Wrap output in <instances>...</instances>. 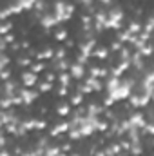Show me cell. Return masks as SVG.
Here are the masks:
<instances>
[{
    "label": "cell",
    "mask_w": 154,
    "mask_h": 156,
    "mask_svg": "<svg viewBox=\"0 0 154 156\" xmlns=\"http://www.w3.org/2000/svg\"><path fill=\"white\" fill-rule=\"evenodd\" d=\"M73 13H75V5H73V4H67V2H64V0H58V2L53 4V15L56 16L58 22H67V20H71Z\"/></svg>",
    "instance_id": "cell-1"
},
{
    "label": "cell",
    "mask_w": 154,
    "mask_h": 156,
    "mask_svg": "<svg viewBox=\"0 0 154 156\" xmlns=\"http://www.w3.org/2000/svg\"><path fill=\"white\" fill-rule=\"evenodd\" d=\"M121 20H123V11L120 7H113L107 13V20H105V29H120L121 27Z\"/></svg>",
    "instance_id": "cell-2"
},
{
    "label": "cell",
    "mask_w": 154,
    "mask_h": 156,
    "mask_svg": "<svg viewBox=\"0 0 154 156\" xmlns=\"http://www.w3.org/2000/svg\"><path fill=\"white\" fill-rule=\"evenodd\" d=\"M151 96H152V93H147V91L131 93V94H129V102H131L132 107H147L149 102H151Z\"/></svg>",
    "instance_id": "cell-3"
},
{
    "label": "cell",
    "mask_w": 154,
    "mask_h": 156,
    "mask_svg": "<svg viewBox=\"0 0 154 156\" xmlns=\"http://www.w3.org/2000/svg\"><path fill=\"white\" fill-rule=\"evenodd\" d=\"M18 94H20V98H22V105H31V104L38 98L40 93L33 91V89L24 87V89H18Z\"/></svg>",
    "instance_id": "cell-4"
},
{
    "label": "cell",
    "mask_w": 154,
    "mask_h": 156,
    "mask_svg": "<svg viewBox=\"0 0 154 156\" xmlns=\"http://www.w3.org/2000/svg\"><path fill=\"white\" fill-rule=\"evenodd\" d=\"M73 80H78V82H82L83 78H85V66L83 64H78V62H73L71 66H69V71H67Z\"/></svg>",
    "instance_id": "cell-5"
},
{
    "label": "cell",
    "mask_w": 154,
    "mask_h": 156,
    "mask_svg": "<svg viewBox=\"0 0 154 156\" xmlns=\"http://www.w3.org/2000/svg\"><path fill=\"white\" fill-rule=\"evenodd\" d=\"M20 80H22L24 87L31 89V87H35V85L38 83V75H35V73H31V71H24V73L20 75Z\"/></svg>",
    "instance_id": "cell-6"
},
{
    "label": "cell",
    "mask_w": 154,
    "mask_h": 156,
    "mask_svg": "<svg viewBox=\"0 0 154 156\" xmlns=\"http://www.w3.org/2000/svg\"><path fill=\"white\" fill-rule=\"evenodd\" d=\"M56 24H60V22L56 20V16H54L53 13H44V15H40V26H42V27L53 29Z\"/></svg>",
    "instance_id": "cell-7"
},
{
    "label": "cell",
    "mask_w": 154,
    "mask_h": 156,
    "mask_svg": "<svg viewBox=\"0 0 154 156\" xmlns=\"http://www.w3.org/2000/svg\"><path fill=\"white\" fill-rule=\"evenodd\" d=\"M69 129H71V122H58V123L51 129V134H49V136H53V138L62 136V134H65Z\"/></svg>",
    "instance_id": "cell-8"
},
{
    "label": "cell",
    "mask_w": 154,
    "mask_h": 156,
    "mask_svg": "<svg viewBox=\"0 0 154 156\" xmlns=\"http://www.w3.org/2000/svg\"><path fill=\"white\" fill-rule=\"evenodd\" d=\"M127 120H129L131 127H136V129H142V127L147 123V118L143 116V113H132Z\"/></svg>",
    "instance_id": "cell-9"
},
{
    "label": "cell",
    "mask_w": 154,
    "mask_h": 156,
    "mask_svg": "<svg viewBox=\"0 0 154 156\" xmlns=\"http://www.w3.org/2000/svg\"><path fill=\"white\" fill-rule=\"evenodd\" d=\"M96 47V40L94 38H89V40H85V42H82L80 44V51L78 53H82V55H85V56H89L91 58V53H93V49Z\"/></svg>",
    "instance_id": "cell-10"
},
{
    "label": "cell",
    "mask_w": 154,
    "mask_h": 156,
    "mask_svg": "<svg viewBox=\"0 0 154 156\" xmlns=\"http://www.w3.org/2000/svg\"><path fill=\"white\" fill-rule=\"evenodd\" d=\"M91 89H93V93H100L102 89H103V83H102V80L100 78H93V76H85L83 80Z\"/></svg>",
    "instance_id": "cell-11"
},
{
    "label": "cell",
    "mask_w": 154,
    "mask_h": 156,
    "mask_svg": "<svg viewBox=\"0 0 154 156\" xmlns=\"http://www.w3.org/2000/svg\"><path fill=\"white\" fill-rule=\"evenodd\" d=\"M53 55H54V49L53 47H44L42 51L37 53V60H42V62H47V60H53Z\"/></svg>",
    "instance_id": "cell-12"
},
{
    "label": "cell",
    "mask_w": 154,
    "mask_h": 156,
    "mask_svg": "<svg viewBox=\"0 0 154 156\" xmlns=\"http://www.w3.org/2000/svg\"><path fill=\"white\" fill-rule=\"evenodd\" d=\"M103 105H100V104H89V107L85 109V115L87 116H98V115H102L103 113Z\"/></svg>",
    "instance_id": "cell-13"
},
{
    "label": "cell",
    "mask_w": 154,
    "mask_h": 156,
    "mask_svg": "<svg viewBox=\"0 0 154 156\" xmlns=\"http://www.w3.org/2000/svg\"><path fill=\"white\" fill-rule=\"evenodd\" d=\"M91 56H94V58H98V60H105V58L109 56V49H107V47H94L93 53H91Z\"/></svg>",
    "instance_id": "cell-14"
},
{
    "label": "cell",
    "mask_w": 154,
    "mask_h": 156,
    "mask_svg": "<svg viewBox=\"0 0 154 156\" xmlns=\"http://www.w3.org/2000/svg\"><path fill=\"white\" fill-rule=\"evenodd\" d=\"M69 66H71V64H69V60H65V58H64V60H56V62H54V66H53V69H54V71H58V73H65V71H69Z\"/></svg>",
    "instance_id": "cell-15"
},
{
    "label": "cell",
    "mask_w": 154,
    "mask_h": 156,
    "mask_svg": "<svg viewBox=\"0 0 154 156\" xmlns=\"http://www.w3.org/2000/svg\"><path fill=\"white\" fill-rule=\"evenodd\" d=\"M56 115L62 118L69 116L71 115V104H67V102H64V104H60L58 107H56Z\"/></svg>",
    "instance_id": "cell-16"
},
{
    "label": "cell",
    "mask_w": 154,
    "mask_h": 156,
    "mask_svg": "<svg viewBox=\"0 0 154 156\" xmlns=\"http://www.w3.org/2000/svg\"><path fill=\"white\" fill-rule=\"evenodd\" d=\"M31 69V73H35V75H40L42 71H45V67H47V62H42V60H37V62H33L31 66H29Z\"/></svg>",
    "instance_id": "cell-17"
},
{
    "label": "cell",
    "mask_w": 154,
    "mask_h": 156,
    "mask_svg": "<svg viewBox=\"0 0 154 156\" xmlns=\"http://www.w3.org/2000/svg\"><path fill=\"white\" fill-rule=\"evenodd\" d=\"M56 80H58V83H60V85H64V87H69V85H71V80H73V78H71V75H69V73L65 71V73H58Z\"/></svg>",
    "instance_id": "cell-18"
},
{
    "label": "cell",
    "mask_w": 154,
    "mask_h": 156,
    "mask_svg": "<svg viewBox=\"0 0 154 156\" xmlns=\"http://www.w3.org/2000/svg\"><path fill=\"white\" fill-rule=\"evenodd\" d=\"M142 29H143V27H142V22H138V20H131L129 26H127V31H131L132 35H138Z\"/></svg>",
    "instance_id": "cell-19"
},
{
    "label": "cell",
    "mask_w": 154,
    "mask_h": 156,
    "mask_svg": "<svg viewBox=\"0 0 154 156\" xmlns=\"http://www.w3.org/2000/svg\"><path fill=\"white\" fill-rule=\"evenodd\" d=\"M132 38H134V35L131 33V31H121L120 35H118V42H121V44H131L132 42Z\"/></svg>",
    "instance_id": "cell-20"
},
{
    "label": "cell",
    "mask_w": 154,
    "mask_h": 156,
    "mask_svg": "<svg viewBox=\"0 0 154 156\" xmlns=\"http://www.w3.org/2000/svg\"><path fill=\"white\" fill-rule=\"evenodd\" d=\"M11 29H13V24H11L9 20H2V22H0V37L11 33Z\"/></svg>",
    "instance_id": "cell-21"
},
{
    "label": "cell",
    "mask_w": 154,
    "mask_h": 156,
    "mask_svg": "<svg viewBox=\"0 0 154 156\" xmlns=\"http://www.w3.org/2000/svg\"><path fill=\"white\" fill-rule=\"evenodd\" d=\"M129 153L132 156H142L143 154V145L138 142V144H131V149H129Z\"/></svg>",
    "instance_id": "cell-22"
},
{
    "label": "cell",
    "mask_w": 154,
    "mask_h": 156,
    "mask_svg": "<svg viewBox=\"0 0 154 156\" xmlns=\"http://www.w3.org/2000/svg\"><path fill=\"white\" fill-rule=\"evenodd\" d=\"M71 105H75V107H78V105H82L83 104V94L82 93H73V96H71V102H69Z\"/></svg>",
    "instance_id": "cell-23"
},
{
    "label": "cell",
    "mask_w": 154,
    "mask_h": 156,
    "mask_svg": "<svg viewBox=\"0 0 154 156\" xmlns=\"http://www.w3.org/2000/svg\"><path fill=\"white\" fill-rule=\"evenodd\" d=\"M65 56H67V49H64V47H58V49H54L53 62H56V60H64Z\"/></svg>",
    "instance_id": "cell-24"
},
{
    "label": "cell",
    "mask_w": 154,
    "mask_h": 156,
    "mask_svg": "<svg viewBox=\"0 0 154 156\" xmlns=\"http://www.w3.org/2000/svg\"><path fill=\"white\" fill-rule=\"evenodd\" d=\"M11 107H13L11 98H9V96H2V98H0V109H2V111H9Z\"/></svg>",
    "instance_id": "cell-25"
},
{
    "label": "cell",
    "mask_w": 154,
    "mask_h": 156,
    "mask_svg": "<svg viewBox=\"0 0 154 156\" xmlns=\"http://www.w3.org/2000/svg\"><path fill=\"white\" fill-rule=\"evenodd\" d=\"M60 153V145H47L44 149V156H56Z\"/></svg>",
    "instance_id": "cell-26"
},
{
    "label": "cell",
    "mask_w": 154,
    "mask_h": 156,
    "mask_svg": "<svg viewBox=\"0 0 154 156\" xmlns=\"http://www.w3.org/2000/svg\"><path fill=\"white\" fill-rule=\"evenodd\" d=\"M33 9H35L38 15H44V11L47 9V2H45V0H37L35 5H33Z\"/></svg>",
    "instance_id": "cell-27"
},
{
    "label": "cell",
    "mask_w": 154,
    "mask_h": 156,
    "mask_svg": "<svg viewBox=\"0 0 154 156\" xmlns=\"http://www.w3.org/2000/svg\"><path fill=\"white\" fill-rule=\"evenodd\" d=\"M118 55H120V60H131V56H132V53H131V49H129L127 45H123V47L118 51Z\"/></svg>",
    "instance_id": "cell-28"
},
{
    "label": "cell",
    "mask_w": 154,
    "mask_h": 156,
    "mask_svg": "<svg viewBox=\"0 0 154 156\" xmlns=\"http://www.w3.org/2000/svg\"><path fill=\"white\" fill-rule=\"evenodd\" d=\"M109 120H102V118H98V123H96V131H100V133H107V129H109Z\"/></svg>",
    "instance_id": "cell-29"
},
{
    "label": "cell",
    "mask_w": 154,
    "mask_h": 156,
    "mask_svg": "<svg viewBox=\"0 0 154 156\" xmlns=\"http://www.w3.org/2000/svg\"><path fill=\"white\" fill-rule=\"evenodd\" d=\"M16 2L22 7V11H29V9H33V5H35L37 0H16Z\"/></svg>",
    "instance_id": "cell-30"
},
{
    "label": "cell",
    "mask_w": 154,
    "mask_h": 156,
    "mask_svg": "<svg viewBox=\"0 0 154 156\" xmlns=\"http://www.w3.org/2000/svg\"><path fill=\"white\" fill-rule=\"evenodd\" d=\"M67 38H69L67 29H58V31L54 33V40H58V42H65Z\"/></svg>",
    "instance_id": "cell-31"
},
{
    "label": "cell",
    "mask_w": 154,
    "mask_h": 156,
    "mask_svg": "<svg viewBox=\"0 0 154 156\" xmlns=\"http://www.w3.org/2000/svg\"><path fill=\"white\" fill-rule=\"evenodd\" d=\"M67 136H69L71 140H82V138H83L82 133L78 131V127H71V129L67 131Z\"/></svg>",
    "instance_id": "cell-32"
},
{
    "label": "cell",
    "mask_w": 154,
    "mask_h": 156,
    "mask_svg": "<svg viewBox=\"0 0 154 156\" xmlns=\"http://www.w3.org/2000/svg\"><path fill=\"white\" fill-rule=\"evenodd\" d=\"M7 11H9L11 15H20V13H22V7L18 5V2H13V4L7 5Z\"/></svg>",
    "instance_id": "cell-33"
},
{
    "label": "cell",
    "mask_w": 154,
    "mask_h": 156,
    "mask_svg": "<svg viewBox=\"0 0 154 156\" xmlns=\"http://www.w3.org/2000/svg\"><path fill=\"white\" fill-rule=\"evenodd\" d=\"M16 64H18V67H24V69H26V67H29L33 62H31V58H29V56H20V58L16 60Z\"/></svg>",
    "instance_id": "cell-34"
},
{
    "label": "cell",
    "mask_w": 154,
    "mask_h": 156,
    "mask_svg": "<svg viewBox=\"0 0 154 156\" xmlns=\"http://www.w3.org/2000/svg\"><path fill=\"white\" fill-rule=\"evenodd\" d=\"M38 93H49L53 89V83H47V82H38Z\"/></svg>",
    "instance_id": "cell-35"
},
{
    "label": "cell",
    "mask_w": 154,
    "mask_h": 156,
    "mask_svg": "<svg viewBox=\"0 0 154 156\" xmlns=\"http://www.w3.org/2000/svg\"><path fill=\"white\" fill-rule=\"evenodd\" d=\"M138 53H140L142 56H149V55L152 53V45H151V44L147 42V44H145V45H143L142 49H138Z\"/></svg>",
    "instance_id": "cell-36"
},
{
    "label": "cell",
    "mask_w": 154,
    "mask_h": 156,
    "mask_svg": "<svg viewBox=\"0 0 154 156\" xmlns=\"http://www.w3.org/2000/svg\"><path fill=\"white\" fill-rule=\"evenodd\" d=\"M11 75H13V71L5 67V69H2V71H0V80H2V82H5V80H9V78H11Z\"/></svg>",
    "instance_id": "cell-37"
},
{
    "label": "cell",
    "mask_w": 154,
    "mask_h": 156,
    "mask_svg": "<svg viewBox=\"0 0 154 156\" xmlns=\"http://www.w3.org/2000/svg\"><path fill=\"white\" fill-rule=\"evenodd\" d=\"M7 64H9V56H7V55H4V53H0V71H2V69H5V67H7Z\"/></svg>",
    "instance_id": "cell-38"
},
{
    "label": "cell",
    "mask_w": 154,
    "mask_h": 156,
    "mask_svg": "<svg viewBox=\"0 0 154 156\" xmlns=\"http://www.w3.org/2000/svg\"><path fill=\"white\" fill-rule=\"evenodd\" d=\"M121 47H123V44H121V42H118V40H114V42L111 44V49H109V51H111V53H118Z\"/></svg>",
    "instance_id": "cell-39"
},
{
    "label": "cell",
    "mask_w": 154,
    "mask_h": 156,
    "mask_svg": "<svg viewBox=\"0 0 154 156\" xmlns=\"http://www.w3.org/2000/svg\"><path fill=\"white\" fill-rule=\"evenodd\" d=\"M56 80V73L53 71V73H45V76H44V82H47V83H53Z\"/></svg>",
    "instance_id": "cell-40"
},
{
    "label": "cell",
    "mask_w": 154,
    "mask_h": 156,
    "mask_svg": "<svg viewBox=\"0 0 154 156\" xmlns=\"http://www.w3.org/2000/svg\"><path fill=\"white\" fill-rule=\"evenodd\" d=\"M45 127H47V122H45V120H38V118H37L35 129H37V131H42V129H45Z\"/></svg>",
    "instance_id": "cell-41"
},
{
    "label": "cell",
    "mask_w": 154,
    "mask_h": 156,
    "mask_svg": "<svg viewBox=\"0 0 154 156\" xmlns=\"http://www.w3.org/2000/svg\"><path fill=\"white\" fill-rule=\"evenodd\" d=\"M2 40H4L5 45H7V44H13V42H15V35H13V33H7V35L2 37Z\"/></svg>",
    "instance_id": "cell-42"
},
{
    "label": "cell",
    "mask_w": 154,
    "mask_h": 156,
    "mask_svg": "<svg viewBox=\"0 0 154 156\" xmlns=\"http://www.w3.org/2000/svg\"><path fill=\"white\" fill-rule=\"evenodd\" d=\"M67 94H69V87L60 85V87H58V96H67Z\"/></svg>",
    "instance_id": "cell-43"
},
{
    "label": "cell",
    "mask_w": 154,
    "mask_h": 156,
    "mask_svg": "<svg viewBox=\"0 0 154 156\" xmlns=\"http://www.w3.org/2000/svg\"><path fill=\"white\" fill-rule=\"evenodd\" d=\"M60 151H62V153H67V154H69V153L73 151V145H71V144H64V145H60Z\"/></svg>",
    "instance_id": "cell-44"
},
{
    "label": "cell",
    "mask_w": 154,
    "mask_h": 156,
    "mask_svg": "<svg viewBox=\"0 0 154 156\" xmlns=\"http://www.w3.org/2000/svg\"><path fill=\"white\" fill-rule=\"evenodd\" d=\"M111 105H114V100H113L111 96H105V100H103V107L107 109V107H111Z\"/></svg>",
    "instance_id": "cell-45"
},
{
    "label": "cell",
    "mask_w": 154,
    "mask_h": 156,
    "mask_svg": "<svg viewBox=\"0 0 154 156\" xmlns=\"http://www.w3.org/2000/svg\"><path fill=\"white\" fill-rule=\"evenodd\" d=\"M76 2H80L83 7H91L93 5V0H76Z\"/></svg>",
    "instance_id": "cell-46"
},
{
    "label": "cell",
    "mask_w": 154,
    "mask_h": 156,
    "mask_svg": "<svg viewBox=\"0 0 154 156\" xmlns=\"http://www.w3.org/2000/svg\"><path fill=\"white\" fill-rule=\"evenodd\" d=\"M0 156H13V154H11V151H7V149L0 147Z\"/></svg>",
    "instance_id": "cell-47"
},
{
    "label": "cell",
    "mask_w": 154,
    "mask_h": 156,
    "mask_svg": "<svg viewBox=\"0 0 154 156\" xmlns=\"http://www.w3.org/2000/svg\"><path fill=\"white\" fill-rule=\"evenodd\" d=\"M29 47H31V44H29V42H27V40H26V42H22V44H20V49H29Z\"/></svg>",
    "instance_id": "cell-48"
},
{
    "label": "cell",
    "mask_w": 154,
    "mask_h": 156,
    "mask_svg": "<svg viewBox=\"0 0 154 156\" xmlns=\"http://www.w3.org/2000/svg\"><path fill=\"white\" fill-rule=\"evenodd\" d=\"M65 44H67V47H73V45H75V42H73V40H65Z\"/></svg>",
    "instance_id": "cell-49"
},
{
    "label": "cell",
    "mask_w": 154,
    "mask_h": 156,
    "mask_svg": "<svg viewBox=\"0 0 154 156\" xmlns=\"http://www.w3.org/2000/svg\"><path fill=\"white\" fill-rule=\"evenodd\" d=\"M56 156H69V154H67V153H62V151H60V153H58Z\"/></svg>",
    "instance_id": "cell-50"
},
{
    "label": "cell",
    "mask_w": 154,
    "mask_h": 156,
    "mask_svg": "<svg viewBox=\"0 0 154 156\" xmlns=\"http://www.w3.org/2000/svg\"><path fill=\"white\" fill-rule=\"evenodd\" d=\"M100 2H103V4H109V2H111V0H100Z\"/></svg>",
    "instance_id": "cell-51"
},
{
    "label": "cell",
    "mask_w": 154,
    "mask_h": 156,
    "mask_svg": "<svg viewBox=\"0 0 154 156\" xmlns=\"http://www.w3.org/2000/svg\"><path fill=\"white\" fill-rule=\"evenodd\" d=\"M71 156H80V154H78V153H73V154H71Z\"/></svg>",
    "instance_id": "cell-52"
}]
</instances>
